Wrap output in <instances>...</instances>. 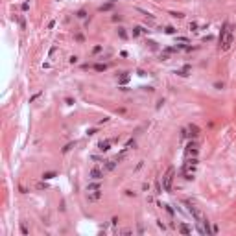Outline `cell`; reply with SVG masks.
I'll list each match as a JSON object with an SVG mask.
<instances>
[{"label": "cell", "mask_w": 236, "mask_h": 236, "mask_svg": "<svg viewBox=\"0 0 236 236\" xmlns=\"http://www.w3.org/2000/svg\"><path fill=\"white\" fill-rule=\"evenodd\" d=\"M100 175H102V172H100L98 168H94V170L90 172V177H92V179H100Z\"/></svg>", "instance_id": "3"}, {"label": "cell", "mask_w": 236, "mask_h": 236, "mask_svg": "<svg viewBox=\"0 0 236 236\" xmlns=\"http://www.w3.org/2000/svg\"><path fill=\"white\" fill-rule=\"evenodd\" d=\"M233 42V30L229 26H225L221 30V35H220V44H223V50H227Z\"/></svg>", "instance_id": "1"}, {"label": "cell", "mask_w": 236, "mask_h": 236, "mask_svg": "<svg viewBox=\"0 0 236 236\" xmlns=\"http://www.w3.org/2000/svg\"><path fill=\"white\" fill-rule=\"evenodd\" d=\"M172 175H173V170H168V173H166V175H164V179H162L164 190H170V188H172V179H173Z\"/></svg>", "instance_id": "2"}, {"label": "cell", "mask_w": 236, "mask_h": 236, "mask_svg": "<svg viewBox=\"0 0 236 236\" xmlns=\"http://www.w3.org/2000/svg\"><path fill=\"white\" fill-rule=\"evenodd\" d=\"M100 150H102V151L109 150V142H102V144H100Z\"/></svg>", "instance_id": "4"}]
</instances>
